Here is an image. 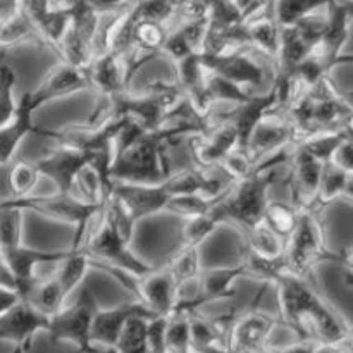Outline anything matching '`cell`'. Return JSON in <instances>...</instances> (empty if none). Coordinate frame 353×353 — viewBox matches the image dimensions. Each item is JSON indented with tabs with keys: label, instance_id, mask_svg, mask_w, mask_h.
<instances>
[{
	"label": "cell",
	"instance_id": "cell-32",
	"mask_svg": "<svg viewBox=\"0 0 353 353\" xmlns=\"http://www.w3.org/2000/svg\"><path fill=\"white\" fill-rule=\"evenodd\" d=\"M148 321L147 317H133L128 321L117 338V353H148Z\"/></svg>",
	"mask_w": 353,
	"mask_h": 353
},
{
	"label": "cell",
	"instance_id": "cell-26",
	"mask_svg": "<svg viewBox=\"0 0 353 353\" xmlns=\"http://www.w3.org/2000/svg\"><path fill=\"white\" fill-rule=\"evenodd\" d=\"M243 233L247 234L250 254L261 259H268V261H278V259L285 257L288 241L279 236L276 231H272L264 221H259L257 224L245 230Z\"/></svg>",
	"mask_w": 353,
	"mask_h": 353
},
{
	"label": "cell",
	"instance_id": "cell-19",
	"mask_svg": "<svg viewBox=\"0 0 353 353\" xmlns=\"http://www.w3.org/2000/svg\"><path fill=\"white\" fill-rule=\"evenodd\" d=\"M37 109L38 107L31 99V93H23L17 100V110L10 123L0 128V169L12 162L21 143L31 133H37V128L33 124V114Z\"/></svg>",
	"mask_w": 353,
	"mask_h": 353
},
{
	"label": "cell",
	"instance_id": "cell-28",
	"mask_svg": "<svg viewBox=\"0 0 353 353\" xmlns=\"http://www.w3.org/2000/svg\"><path fill=\"white\" fill-rule=\"evenodd\" d=\"M199 248L200 247H193V245H183L179 252H176L174 257L165 265L179 290L188 286L190 283H195L200 272L203 271Z\"/></svg>",
	"mask_w": 353,
	"mask_h": 353
},
{
	"label": "cell",
	"instance_id": "cell-44",
	"mask_svg": "<svg viewBox=\"0 0 353 353\" xmlns=\"http://www.w3.org/2000/svg\"><path fill=\"white\" fill-rule=\"evenodd\" d=\"M338 202H343L347 203V205H353V172H348L343 193H341V199L338 200Z\"/></svg>",
	"mask_w": 353,
	"mask_h": 353
},
{
	"label": "cell",
	"instance_id": "cell-37",
	"mask_svg": "<svg viewBox=\"0 0 353 353\" xmlns=\"http://www.w3.org/2000/svg\"><path fill=\"white\" fill-rule=\"evenodd\" d=\"M16 71L9 64H0V128L10 123L17 110Z\"/></svg>",
	"mask_w": 353,
	"mask_h": 353
},
{
	"label": "cell",
	"instance_id": "cell-10",
	"mask_svg": "<svg viewBox=\"0 0 353 353\" xmlns=\"http://www.w3.org/2000/svg\"><path fill=\"white\" fill-rule=\"evenodd\" d=\"M200 61L205 71L223 76L245 90L262 86L265 81L264 65L250 57L247 50L230 52V54L200 52Z\"/></svg>",
	"mask_w": 353,
	"mask_h": 353
},
{
	"label": "cell",
	"instance_id": "cell-1",
	"mask_svg": "<svg viewBox=\"0 0 353 353\" xmlns=\"http://www.w3.org/2000/svg\"><path fill=\"white\" fill-rule=\"evenodd\" d=\"M272 285L278 290L279 321L300 340L336 345L350 334L348 321L305 278L285 271Z\"/></svg>",
	"mask_w": 353,
	"mask_h": 353
},
{
	"label": "cell",
	"instance_id": "cell-16",
	"mask_svg": "<svg viewBox=\"0 0 353 353\" xmlns=\"http://www.w3.org/2000/svg\"><path fill=\"white\" fill-rule=\"evenodd\" d=\"M137 300H140L154 316L169 317L176 310L179 300V288L168 268L152 269L148 274L138 279Z\"/></svg>",
	"mask_w": 353,
	"mask_h": 353
},
{
	"label": "cell",
	"instance_id": "cell-2",
	"mask_svg": "<svg viewBox=\"0 0 353 353\" xmlns=\"http://www.w3.org/2000/svg\"><path fill=\"white\" fill-rule=\"evenodd\" d=\"M278 168L262 169L241 181H233L226 192L216 200L212 214L217 223L233 224L241 231L248 230L262 221L269 203V190L276 179Z\"/></svg>",
	"mask_w": 353,
	"mask_h": 353
},
{
	"label": "cell",
	"instance_id": "cell-13",
	"mask_svg": "<svg viewBox=\"0 0 353 353\" xmlns=\"http://www.w3.org/2000/svg\"><path fill=\"white\" fill-rule=\"evenodd\" d=\"M88 88H92V85H90L86 69H79L76 65L68 64V62L59 61L54 68L48 69L37 88L31 90L30 93L33 102L40 109L45 103L64 99V97H71Z\"/></svg>",
	"mask_w": 353,
	"mask_h": 353
},
{
	"label": "cell",
	"instance_id": "cell-22",
	"mask_svg": "<svg viewBox=\"0 0 353 353\" xmlns=\"http://www.w3.org/2000/svg\"><path fill=\"white\" fill-rule=\"evenodd\" d=\"M24 45H43V41L26 12L14 3L0 23V50Z\"/></svg>",
	"mask_w": 353,
	"mask_h": 353
},
{
	"label": "cell",
	"instance_id": "cell-27",
	"mask_svg": "<svg viewBox=\"0 0 353 353\" xmlns=\"http://www.w3.org/2000/svg\"><path fill=\"white\" fill-rule=\"evenodd\" d=\"M92 269L90 265V257L88 254L78 248V250H72L69 248L68 257L62 259L54 269L55 278L61 283L62 290H64L65 296H71V293H74L76 290L81 286V283L85 281L86 274Z\"/></svg>",
	"mask_w": 353,
	"mask_h": 353
},
{
	"label": "cell",
	"instance_id": "cell-36",
	"mask_svg": "<svg viewBox=\"0 0 353 353\" xmlns=\"http://www.w3.org/2000/svg\"><path fill=\"white\" fill-rule=\"evenodd\" d=\"M205 86L212 103L231 102L234 103V105H240V103L247 102V100L252 97V93L248 92V90L241 88V86H238L236 83L230 81V79L223 78V76L219 74H214V72H209V71H207Z\"/></svg>",
	"mask_w": 353,
	"mask_h": 353
},
{
	"label": "cell",
	"instance_id": "cell-35",
	"mask_svg": "<svg viewBox=\"0 0 353 353\" xmlns=\"http://www.w3.org/2000/svg\"><path fill=\"white\" fill-rule=\"evenodd\" d=\"M24 212L0 202V252L23 245Z\"/></svg>",
	"mask_w": 353,
	"mask_h": 353
},
{
	"label": "cell",
	"instance_id": "cell-46",
	"mask_svg": "<svg viewBox=\"0 0 353 353\" xmlns=\"http://www.w3.org/2000/svg\"><path fill=\"white\" fill-rule=\"evenodd\" d=\"M9 10H10V7L0 6V23H2V19L7 16V12H9Z\"/></svg>",
	"mask_w": 353,
	"mask_h": 353
},
{
	"label": "cell",
	"instance_id": "cell-33",
	"mask_svg": "<svg viewBox=\"0 0 353 353\" xmlns=\"http://www.w3.org/2000/svg\"><path fill=\"white\" fill-rule=\"evenodd\" d=\"M333 0H276L274 19L279 26H292L302 17L327 7Z\"/></svg>",
	"mask_w": 353,
	"mask_h": 353
},
{
	"label": "cell",
	"instance_id": "cell-23",
	"mask_svg": "<svg viewBox=\"0 0 353 353\" xmlns=\"http://www.w3.org/2000/svg\"><path fill=\"white\" fill-rule=\"evenodd\" d=\"M24 300L30 302L38 312H41L43 316H47L50 319L52 316H55L65 305L68 296H65L61 283H59L54 271H52V274L38 279L37 285L31 288V292L28 293V296Z\"/></svg>",
	"mask_w": 353,
	"mask_h": 353
},
{
	"label": "cell",
	"instance_id": "cell-42",
	"mask_svg": "<svg viewBox=\"0 0 353 353\" xmlns=\"http://www.w3.org/2000/svg\"><path fill=\"white\" fill-rule=\"evenodd\" d=\"M21 300L19 293L14 288H7V286H0V316L12 309L17 302Z\"/></svg>",
	"mask_w": 353,
	"mask_h": 353
},
{
	"label": "cell",
	"instance_id": "cell-40",
	"mask_svg": "<svg viewBox=\"0 0 353 353\" xmlns=\"http://www.w3.org/2000/svg\"><path fill=\"white\" fill-rule=\"evenodd\" d=\"M161 54L168 55V57L171 59V61H174L176 64V62L183 61V59H186L188 55L196 54V52L193 50V47L190 45L188 38L185 37L181 28H178V30L169 31L168 33V38H165L164 45H162Z\"/></svg>",
	"mask_w": 353,
	"mask_h": 353
},
{
	"label": "cell",
	"instance_id": "cell-15",
	"mask_svg": "<svg viewBox=\"0 0 353 353\" xmlns=\"http://www.w3.org/2000/svg\"><path fill=\"white\" fill-rule=\"evenodd\" d=\"M110 195L117 196L123 205L130 210L137 223L154 214L164 212L165 203L171 195L164 183H123L114 181Z\"/></svg>",
	"mask_w": 353,
	"mask_h": 353
},
{
	"label": "cell",
	"instance_id": "cell-4",
	"mask_svg": "<svg viewBox=\"0 0 353 353\" xmlns=\"http://www.w3.org/2000/svg\"><path fill=\"white\" fill-rule=\"evenodd\" d=\"M327 252L330 248H327L319 212L312 209H302L296 230L286 243V271L300 278H307V274L326 259Z\"/></svg>",
	"mask_w": 353,
	"mask_h": 353
},
{
	"label": "cell",
	"instance_id": "cell-9",
	"mask_svg": "<svg viewBox=\"0 0 353 353\" xmlns=\"http://www.w3.org/2000/svg\"><path fill=\"white\" fill-rule=\"evenodd\" d=\"M278 324L271 314L250 309L231 323L228 347L233 353H265Z\"/></svg>",
	"mask_w": 353,
	"mask_h": 353
},
{
	"label": "cell",
	"instance_id": "cell-7",
	"mask_svg": "<svg viewBox=\"0 0 353 353\" xmlns=\"http://www.w3.org/2000/svg\"><path fill=\"white\" fill-rule=\"evenodd\" d=\"M188 147L200 169H212L240 147V137L231 119L224 117L207 130L190 134Z\"/></svg>",
	"mask_w": 353,
	"mask_h": 353
},
{
	"label": "cell",
	"instance_id": "cell-39",
	"mask_svg": "<svg viewBox=\"0 0 353 353\" xmlns=\"http://www.w3.org/2000/svg\"><path fill=\"white\" fill-rule=\"evenodd\" d=\"M217 199H207V196L193 193V195H176L169 199L165 203L164 212L176 214L181 217H193L202 216V214H209L212 210L214 203Z\"/></svg>",
	"mask_w": 353,
	"mask_h": 353
},
{
	"label": "cell",
	"instance_id": "cell-30",
	"mask_svg": "<svg viewBox=\"0 0 353 353\" xmlns=\"http://www.w3.org/2000/svg\"><path fill=\"white\" fill-rule=\"evenodd\" d=\"M300 212H302V209L296 207L293 202L269 200L268 207H265L264 210V216H262V221H264L272 231H276L279 236L285 238V240L288 241L290 236L293 234V231L296 230Z\"/></svg>",
	"mask_w": 353,
	"mask_h": 353
},
{
	"label": "cell",
	"instance_id": "cell-34",
	"mask_svg": "<svg viewBox=\"0 0 353 353\" xmlns=\"http://www.w3.org/2000/svg\"><path fill=\"white\" fill-rule=\"evenodd\" d=\"M165 350L169 353H192V331L188 312H174L165 324Z\"/></svg>",
	"mask_w": 353,
	"mask_h": 353
},
{
	"label": "cell",
	"instance_id": "cell-17",
	"mask_svg": "<svg viewBox=\"0 0 353 353\" xmlns=\"http://www.w3.org/2000/svg\"><path fill=\"white\" fill-rule=\"evenodd\" d=\"M324 162L314 157L310 152L300 143H296L295 150L292 152V169H290V188L296 207L309 209L316 199L317 188H319L321 176H323Z\"/></svg>",
	"mask_w": 353,
	"mask_h": 353
},
{
	"label": "cell",
	"instance_id": "cell-24",
	"mask_svg": "<svg viewBox=\"0 0 353 353\" xmlns=\"http://www.w3.org/2000/svg\"><path fill=\"white\" fill-rule=\"evenodd\" d=\"M168 33L169 31L164 23L137 17V21L133 24V30H131L130 48H133L138 54L150 59L154 55L161 54L162 45H164L165 38H168Z\"/></svg>",
	"mask_w": 353,
	"mask_h": 353
},
{
	"label": "cell",
	"instance_id": "cell-31",
	"mask_svg": "<svg viewBox=\"0 0 353 353\" xmlns=\"http://www.w3.org/2000/svg\"><path fill=\"white\" fill-rule=\"evenodd\" d=\"M41 179L40 171L34 161H16L9 169L7 185H9L10 199H23L33 193L38 181Z\"/></svg>",
	"mask_w": 353,
	"mask_h": 353
},
{
	"label": "cell",
	"instance_id": "cell-20",
	"mask_svg": "<svg viewBox=\"0 0 353 353\" xmlns=\"http://www.w3.org/2000/svg\"><path fill=\"white\" fill-rule=\"evenodd\" d=\"M90 85L100 93V97L116 99L126 92L130 83L124 59L116 52H100L86 69Z\"/></svg>",
	"mask_w": 353,
	"mask_h": 353
},
{
	"label": "cell",
	"instance_id": "cell-29",
	"mask_svg": "<svg viewBox=\"0 0 353 353\" xmlns=\"http://www.w3.org/2000/svg\"><path fill=\"white\" fill-rule=\"evenodd\" d=\"M347 171H343V169H340L338 165H334L333 162H327L323 169V176H321L316 199H314L312 205H310L309 209L321 214V210L336 203L338 200L341 199L345 183H347Z\"/></svg>",
	"mask_w": 353,
	"mask_h": 353
},
{
	"label": "cell",
	"instance_id": "cell-11",
	"mask_svg": "<svg viewBox=\"0 0 353 353\" xmlns=\"http://www.w3.org/2000/svg\"><path fill=\"white\" fill-rule=\"evenodd\" d=\"M37 162L41 178L52 179L59 193H71L79 171L88 164L85 152L68 145L52 143Z\"/></svg>",
	"mask_w": 353,
	"mask_h": 353
},
{
	"label": "cell",
	"instance_id": "cell-43",
	"mask_svg": "<svg viewBox=\"0 0 353 353\" xmlns=\"http://www.w3.org/2000/svg\"><path fill=\"white\" fill-rule=\"evenodd\" d=\"M0 286H7V288L16 290V279H14L9 264H7L6 259H3L2 252H0Z\"/></svg>",
	"mask_w": 353,
	"mask_h": 353
},
{
	"label": "cell",
	"instance_id": "cell-5",
	"mask_svg": "<svg viewBox=\"0 0 353 353\" xmlns=\"http://www.w3.org/2000/svg\"><path fill=\"white\" fill-rule=\"evenodd\" d=\"M97 310L95 295L85 286L71 303H65L48 319V336L52 341H71L79 348V353H93L92 326Z\"/></svg>",
	"mask_w": 353,
	"mask_h": 353
},
{
	"label": "cell",
	"instance_id": "cell-45",
	"mask_svg": "<svg viewBox=\"0 0 353 353\" xmlns=\"http://www.w3.org/2000/svg\"><path fill=\"white\" fill-rule=\"evenodd\" d=\"M338 2L345 9L347 16L350 17V21H353V0H338Z\"/></svg>",
	"mask_w": 353,
	"mask_h": 353
},
{
	"label": "cell",
	"instance_id": "cell-38",
	"mask_svg": "<svg viewBox=\"0 0 353 353\" xmlns=\"http://www.w3.org/2000/svg\"><path fill=\"white\" fill-rule=\"evenodd\" d=\"M221 224L217 223L216 217L212 214H202V216L186 217L185 224L181 228V238L183 245H193V247H200L207 238L212 236Z\"/></svg>",
	"mask_w": 353,
	"mask_h": 353
},
{
	"label": "cell",
	"instance_id": "cell-41",
	"mask_svg": "<svg viewBox=\"0 0 353 353\" xmlns=\"http://www.w3.org/2000/svg\"><path fill=\"white\" fill-rule=\"evenodd\" d=\"M331 162L347 172H353V138L347 137L334 150Z\"/></svg>",
	"mask_w": 353,
	"mask_h": 353
},
{
	"label": "cell",
	"instance_id": "cell-12",
	"mask_svg": "<svg viewBox=\"0 0 353 353\" xmlns=\"http://www.w3.org/2000/svg\"><path fill=\"white\" fill-rule=\"evenodd\" d=\"M48 317L21 299L12 309L0 316V341L16 345L14 353H26L38 331H47Z\"/></svg>",
	"mask_w": 353,
	"mask_h": 353
},
{
	"label": "cell",
	"instance_id": "cell-25",
	"mask_svg": "<svg viewBox=\"0 0 353 353\" xmlns=\"http://www.w3.org/2000/svg\"><path fill=\"white\" fill-rule=\"evenodd\" d=\"M247 28V37L250 41V47H255L262 54L274 57L279 50V40H281V26L274 16H261L245 23Z\"/></svg>",
	"mask_w": 353,
	"mask_h": 353
},
{
	"label": "cell",
	"instance_id": "cell-3",
	"mask_svg": "<svg viewBox=\"0 0 353 353\" xmlns=\"http://www.w3.org/2000/svg\"><path fill=\"white\" fill-rule=\"evenodd\" d=\"M0 202L21 209L23 212H33L45 217V219L72 226V230H74V238H72L71 243L72 250L81 248L83 241L90 231V223L97 219L103 210L86 205L72 193L59 192H55L54 195H33L31 193L23 199H10L9 196V199L0 200Z\"/></svg>",
	"mask_w": 353,
	"mask_h": 353
},
{
	"label": "cell",
	"instance_id": "cell-14",
	"mask_svg": "<svg viewBox=\"0 0 353 353\" xmlns=\"http://www.w3.org/2000/svg\"><path fill=\"white\" fill-rule=\"evenodd\" d=\"M69 250L65 252H41L28 248L24 245L14 247L10 250L2 252L3 259L9 264L10 272L16 279V290L21 299H26L37 281L40 279L38 269L45 265H57L62 259L68 257Z\"/></svg>",
	"mask_w": 353,
	"mask_h": 353
},
{
	"label": "cell",
	"instance_id": "cell-18",
	"mask_svg": "<svg viewBox=\"0 0 353 353\" xmlns=\"http://www.w3.org/2000/svg\"><path fill=\"white\" fill-rule=\"evenodd\" d=\"M133 317H147V319H154V314L140 302L123 303V305L110 307V309H100L97 310L95 319H93L92 326V345H99V347H114L119 338L121 331L128 324V321Z\"/></svg>",
	"mask_w": 353,
	"mask_h": 353
},
{
	"label": "cell",
	"instance_id": "cell-21",
	"mask_svg": "<svg viewBox=\"0 0 353 353\" xmlns=\"http://www.w3.org/2000/svg\"><path fill=\"white\" fill-rule=\"evenodd\" d=\"M276 107H279V100L274 85H272V88L269 90V92H265L264 95H252L247 102L236 105V109H234L233 112L234 116H230L228 119H231V123L236 128L238 137H240V147H245V145H247L248 138H250L255 126H257L268 114H271Z\"/></svg>",
	"mask_w": 353,
	"mask_h": 353
},
{
	"label": "cell",
	"instance_id": "cell-6",
	"mask_svg": "<svg viewBox=\"0 0 353 353\" xmlns=\"http://www.w3.org/2000/svg\"><path fill=\"white\" fill-rule=\"evenodd\" d=\"M81 250L95 261L117 265V268L124 269V271L131 272L138 278L148 274L154 269L130 250V243L124 241L119 236V233L114 230L112 224L103 217V210L99 217V226L83 241Z\"/></svg>",
	"mask_w": 353,
	"mask_h": 353
},
{
	"label": "cell",
	"instance_id": "cell-8",
	"mask_svg": "<svg viewBox=\"0 0 353 353\" xmlns=\"http://www.w3.org/2000/svg\"><path fill=\"white\" fill-rule=\"evenodd\" d=\"M293 141H296V133L292 121L271 112L255 126L247 145L241 148L257 164H262V162L269 161L274 155L288 150Z\"/></svg>",
	"mask_w": 353,
	"mask_h": 353
}]
</instances>
